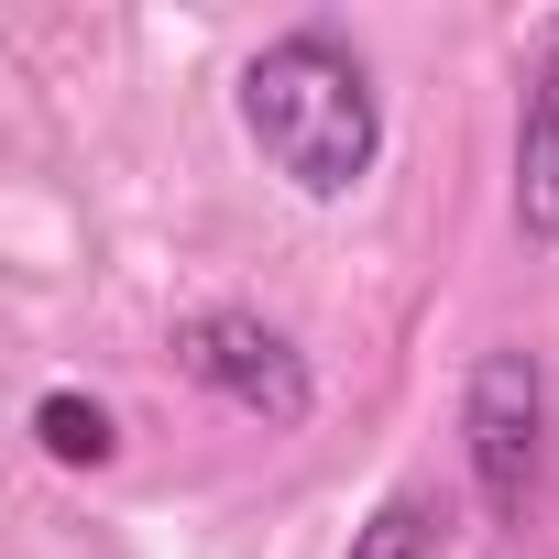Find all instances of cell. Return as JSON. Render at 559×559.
<instances>
[{"label": "cell", "instance_id": "cell-6", "mask_svg": "<svg viewBox=\"0 0 559 559\" xmlns=\"http://www.w3.org/2000/svg\"><path fill=\"white\" fill-rule=\"evenodd\" d=\"M34 439H45V461H67V472H99V461H121V428H110V406H99V395H78V384L34 395Z\"/></svg>", "mask_w": 559, "mask_h": 559}, {"label": "cell", "instance_id": "cell-4", "mask_svg": "<svg viewBox=\"0 0 559 559\" xmlns=\"http://www.w3.org/2000/svg\"><path fill=\"white\" fill-rule=\"evenodd\" d=\"M515 230L559 241V12L526 34L515 67Z\"/></svg>", "mask_w": 559, "mask_h": 559}, {"label": "cell", "instance_id": "cell-3", "mask_svg": "<svg viewBox=\"0 0 559 559\" xmlns=\"http://www.w3.org/2000/svg\"><path fill=\"white\" fill-rule=\"evenodd\" d=\"M165 352H176V373L198 395H219V406H241L263 428H308V406H319L308 352L274 330V319H252V308H187Z\"/></svg>", "mask_w": 559, "mask_h": 559}, {"label": "cell", "instance_id": "cell-5", "mask_svg": "<svg viewBox=\"0 0 559 559\" xmlns=\"http://www.w3.org/2000/svg\"><path fill=\"white\" fill-rule=\"evenodd\" d=\"M450 493L439 483H395L362 526H352V559H450Z\"/></svg>", "mask_w": 559, "mask_h": 559}, {"label": "cell", "instance_id": "cell-1", "mask_svg": "<svg viewBox=\"0 0 559 559\" xmlns=\"http://www.w3.org/2000/svg\"><path fill=\"white\" fill-rule=\"evenodd\" d=\"M241 132L263 143V165L286 176L297 198H352L384 154V99H373V67L362 45H341L330 23H297L274 34L252 67H241Z\"/></svg>", "mask_w": 559, "mask_h": 559}, {"label": "cell", "instance_id": "cell-2", "mask_svg": "<svg viewBox=\"0 0 559 559\" xmlns=\"http://www.w3.org/2000/svg\"><path fill=\"white\" fill-rule=\"evenodd\" d=\"M461 450H472V483L493 504V526H526L537 493H548V362L537 352H483L472 384H461Z\"/></svg>", "mask_w": 559, "mask_h": 559}]
</instances>
